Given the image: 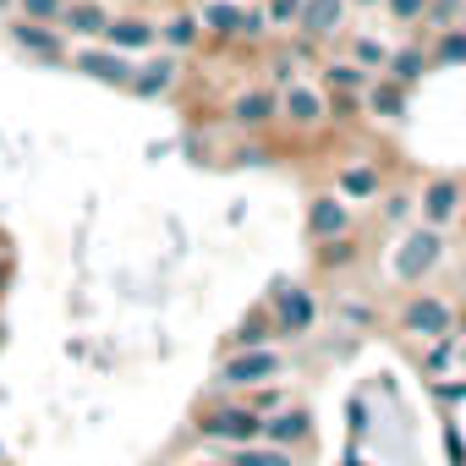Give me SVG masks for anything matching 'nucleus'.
I'll list each match as a JSON object with an SVG mask.
<instances>
[{
    "mask_svg": "<svg viewBox=\"0 0 466 466\" xmlns=\"http://www.w3.org/2000/svg\"><path fill=\"white\" fill-rule=\"evenodd\" d=\"M198 433L214 439V444L242 450V444H258V439H264V417H258L248 400H219V406L198 411Z\"/></svg>",
    "mask_w": 466,
    "mask_h": 466,
    "instance_id": "f257e3e1",
    "label": "nucleus"
},
{
    "mask_svg": "<svg viewBox=\"0 0 466 466\" xmlns=\"http://www.w3.org/2000/svg\"><path fill=\"white\" fill-rule=\"evenodd\" d=\"M203 39H219V45H248V39H264L269 17L242 6V0H203Z\"/></svg>",
    "mask_w": 466,
    "mask_h": 466,
    "instance_id": "f03ea898",
    "label": "nucleus"
},
{
    "mask_svg": "<svg viewBox=\"0 0 466 466\" xmlns=\"http://www.w3.org/2000/svg\"><path fill=\"white\" fill-rule=\"evenodd\" d=\"M439 258H444V230H433V225L417 219L400 237V248H395V280L400 286H422V275H433Z\"/></svg>",
    "mask_w": 466,
    "mask_h": 466,
    "instance_id": "7ed1b4c3",
    "label": "nucleus"
},
{
    "mask_svg": "<svg viewBox=\"0 0 466 466\" xmlns=\"http://www.w3.org/2000/svg\"><path fill=\"white\" fill-rule=\"evenodd\" d=\"M286 373V357L275 351V346H248V351H230L225 362H219V384L225 390H258V384H275Z\"/></svg>",
    "mask_w": 466,
    "mask_h": 466,
    "instance_id": "20e7f679",
    "label": "nucleus"
},
{
    "mask_svg": "<svg viewBox=\"0 0 466 466\" xmlns=\"http://www.w3.org/2000/svg\"><path fill=\"white\" fill-rule=\"evenodd\" d=\"M280 121L291 127V132H319L324 121H335V110H329V94L324 88H313V83H286L280 88Z\"/></svg>",
    "mask_w": 466,
    "mask_h": 466,
    "instance_id": "39448f33",
    "label": "nucleus"
},
{
    "mask_svg": "<svg viewBox=\"0 0 466 466\" xmlns=\"http://www.w3.org/2000/svg\"><path fill=\"white\" fill-rule=\"evenodd\" d=\"M400 329L406 335H422V340H444V335H455V308L444 297H433V291H417L400 308Z\"/></svg>",
    "mask_w": 466,
    "mask_h": 466,
    "instance_id": "423d86ee",
    "label": "nucleus"
},
{
    "mask_svg": "<svg viewBox=\"0 0 466 466\" xmlns=\"http://www.w3.org/2000/svg\"><path fill=\"white\" fill-rule=\"evenodd\" d=\"M230 127H242V132H269L280 121V88L275 83H258V88H242L237 99H230Z\"/></svg>",
    "mask_w": 466,
    "mask_h": 466,
    "instance_id": "0eeeda50",
    "label": "nucleus"
},
{
    "mask_svg": "<svg viewBox=\"0 0 466 466\" xmlns=\"http://www.w3.org/2000/svg\"><path fill=\"white\" fill-rule=\"evenodd\" d=\"M72 72H83V77H94V83H105V88H132V56H121V50H110V45H94V50H77L72 56Z\"/></svg>",
    "mask_w": 466,
    "mask_h": 466,
    "instance_id": "6e6552de",
    "label": "nucleus"
},
{
    "mask_svg": "<svg viewBox=\"0 0 466 466\" xmlns=\"http://www.w3.org/2000/svg\"><path fill=\"white\" fill-rule=\"evenodd\" d=\"M417 219L433 225V230L455 225V219H461V176H433V181L417 192Z\"/></svg>",
    "mask_w": 466,
    "mask_h": 466,
    "instance_id": "1a4fd4ad",
    "label": "nucleus"
},
{
    "mask_svg": "<svg viewBox=\"0 0 466 466\" xmlns=\"http://www.w3.org/2000/svg\"><path fill=\"white\" fill-rule=\"evenodd\" d=\"M351 230V203L340 192H313L308 203V242H335Z\"/></svg>",
    "mask_w": 466,
    "mask_h": 466,
    "instance_id": "9d476101",
    "label": "nucleus"
},
{
    "mask_svg": "<svg viewBox=\"0 0 466 466\" xmlns=\"http://www.w3.org/2000/svg\"><path fill=\"white\" fill-rule=\"evenodd\" d=\"M346 6H351V0H308L302 17H297V34H302L308 45L340 39V34H346Z\"/></svg>",
    "mask_w": 466,
    "mask_h": 466,
    "instance_id": "9b49d317",
    "label": "nucleus"
},
{
    "mask_svg": "<svg viewBox=\"0 0 466 466\" xmlns=\"http://www.w3.org/2000/svg\"><path fill=\"white\" fill-rule=\"evenodd\" d=\"M105 45H110V50H121V56H143V50H154V45H159V23H154V17H143V12L110 17Z\"/></svg>",
    "mask_w": 466,
    "mask_h": 466,
    "instance_id": "f8f14e48",
    "label": "nucleus"
},
{
    "mask_svg": "<svg viewBox=\"0 0 466 466\" xmlns=\"http://www.w3.org/2000/svg\"><path fill=\"white\" fill-rule=\"evenodd\" d=\"M269 308H275V329H280V335H308V329H313V319H319V302H313L302 286L280 291Z\"/></svg>",
    "mask_w": 466,
    "mask_h": 466,
    "instance_id": "ddd939ff",
    "label": "nucleus"
},
{
    "mask_svg": "<svg viewBox=\"0 0 466 466\" xmlns=\"http://www.w3.org/2000/svg\"><path fill=\"white\" fill-rule=\"evenodd\" d=\"M12 39H17V50H28V56H39V61H61V56H66V34L50 28V23L17 17V23H12Z\"/></svg>",
    "mask_w": 466,
    "mask_h": 466,
    "instance_id": "4468645a",
    "label": "nucleus"
},
{
    "mask_svg": "<svg viewBox=\"0 0 466 466\" xmlns=\"http://www.w3.org/2000/svg\"><path fill=\"white\" fill-rule=\"evenodd\" d=\"M176 77H181V56H154V61H143L137 72H132V94L137 99H159V94H170L176 88Z\"/></svg>",
    "mask_w": 466,
    "mask_h": 466,
    "instance_id": "2eb2a0df",
    "label": "nucleus"
},
{
    "mask_svg": "<svg viewBox=\"0 0 466 466\" xmlns=\"http://www.w3.org/2000/svg\"><path fill=\"white\" fill-rule=\"evenodd\" d=\"M368 83H373V72H362L351 56H346V61H324V66H319V88H324V94H335V99H362V94H368Z\"/></svg>",
    "mask_w": 466,
    "mask_h": 466,
    "instance_id": "dca6fc26",
    "label": "nucleus"
},
{
    "mask_svg": "<svg viewBox=\"0 0 466 466\" xmlns=\"http://www.w3.org/2000/svg\"><path fill=\"white\" fill-rule=\"evenodd\" d=\"M308 433H313V417H308L302 406H280V411L264 417V444L297 450V444H308Z\"/></svg>",
    "mask_w": 466,
    "mask_h": 466,
    "instance_id": "f3484780",
    "label": "nucleus"
},
{
    "mask_svg": "<svg viewBox=\"0 0 466 466\" xmlns=\"http://www.w3.org/2000/svg\"><path fill=\"white\" fill-rule=\"evenodd\" d=\"M159 45H165L170 56H192V50L203 45V17H198L192 6H181V12H170V17L159 23Z\"/></svg>",
    "mask_w": 466,
    "mask_h": 466,
    "instance_id": "a211bd4d",
    "label": "nucleus"
},
{
    "mask_svg": "<svg viewBox=\"0 0 466 466\" xmlns=\"http://www.w3.org/2000/svg\"><path fill=\"white\" fill-rule=\"evenodd\" d=\"M110 28V12L99 0H66L61 6V34H77V39H105Z\"/></svg>",
    "mask_w": 466,
    "mask_h": 466,
    "instance_id": "6ab92c4d",
    "label": "nucleus"
},
{
    "mask_svg": "<svg viewBox=\"0 0 466 466\" xmlns=\"http://www.w3.org/2000/svg\"><path fill=\"white\" fill-rule=\"evenodd\" d=\"M428 66H433V56H428V45H422V39H411V45H400V50H390V66H384V77H395L400 88H417Z\"/></svg>",
    "mask_w": 466,
    "mask_h": 466,
    "instance_id": "aec40b11",
    "label": "nucleus"
},
{
    "mask_svg": "<svg viewBox=\"0 0 466 466\" xmlns=\"http://www.w3.org/2000/svg\"><path fill=\"white\" fill-rule=\"evenodd\" d=\"M379 187H384V170H379V159H373V165H346V170H335V192H340L346 203L379 198Z\"/></svg>",
    "mask_w": 466,
    "mask_h": 466,
    "instance_id": "412c9836",
    "label": "nucleus"
},
{
    "mask_svg": "<svg viewBox=\"0 0 466 466\" xmlns=\"http://www.w3.org/2000/svg\"><path fill=\"white\" fill-rule=\"evenodd\" d=\"M406 94H411V88H400L395 77H373L368 94H362V105H368L379 121H400V116H406Z\"/></svg>",
    "mask_w": 466,
    "mask_h": 466,
    "instance_id": "4be33fe9",
    "label": "nucleus"
},
{
    "mask_svg": "<svg viewBox=\"0 0 466 466\" xmlns=\"http://www.w3.org/2000/svg\"><path fill=\"white\" fill-rule=\"evenodd\" d=\"M362 258V248H357V237L346 230V237H335V242H319V269L324 275H340V269H351Z\"/></svg>",
    "mask_w": 466,
    "mask_h": 466,
    "instance_id": "5701e85b",
    "label": "nucleus"
},
{
    "mask_svg": "<svg viewBox=\"0 0 466 466\" xmlns=\"http://www.w3.org/2000/svg\"><path fill=\"white\" fill-rule=\"evenodd\" d=\"M280 329H275V308H258L253 319H242L237 324V335H230V340H237V351H248V346H269Z\"/></svg>",
    "mask_w": 466,
    "mask_h": 466,
    "instance_id": "b1692460",
    "label": "nucleus"
},
{
    "mask_svg": "<svg viewBox=\"0 0 466 466\" xmlns=\"http://www.w3.org/2000/svg\"><path fill=\"white\" fill-rule=\"evenodd\" d=\"M230 461L237 466H297V450H280V444H242V450H230Z\"/></svg>",
    "mask_w": 466,
    "mask_h": 466,
    "instance_id": "393cba45",
    "label": "nucleus"
},
{
    "mask_svg": "<svg viewBox=\"0 0 466 466\" xmlns=\"http://www.w3.org/2000/svg\"><path fill=\"white\" fill-rule=\"evenodd\" d=\"M433 66H455V61H466V28L455 23V28H439V39H433Z\"/></svg>",
    "mask_w": 466,
    "mask_h": 466,
    "instance_id": "a878e982",
    "label": "nucleus"
},
{
    "mask_svg": "<svg viewBox=\"0 0 466 466\" xmlns=\"http://www.w3.org/2000/svg\"><path fill=\"white\" fill-rule=\"evenodd\" d=\"M351 61H357L362 72H384V66H390V50H384L373 34H351Z\"/></svg>",
    "mask_w": 466,
    "mask_h": 466,
    "instance_id": "bb28decb",
    "label": "nucleus"
},
{
    "mask_svg": "<svg viewBox=\"0 0 466 466\" xmlns=\"http://www.w3.org/2000/svg\"><path fill=\"white\" fill-rule=\"evenodd\" d=\"M411 214H417V192H406V187L384 192V208H379V219H384V225H406Z\"/></svg>",
    "mask_w": 466,
    "mask_h": 466,
    "instance_id": "cd10ccee",
    "label": "nucleus"
},
{
    "mask_svg": "<svg viewBox=\"0 0 466 466\" xmlns=\"http://www.w3.org/2000/svg\"><path fill=\"white\" fill-rule=\"evenodd\" d=\"M384 12H390L400 28H422V23H428V0H384Z\"/></svg>",
    "mask_w": 466,
    "mask_h": 466,
    "instance_id": "c85d7f7f",
    "label": "nucleus"
},
{
    "mask_svg": "<svg viewBox=\"0 0 466 466\" xmlns=\"http://www.w3.org/2000/svg\"><path fill=\"white\" fill-rule=\"evenodd\" d=\"M466 12V0H428V28H455V17Z\"/></svg>",
    "mask_w": 466,
    "mask_h": 466,
    "instance_id": "c756f323",
    "label": "nucleus"
},
{
    "mask_svg": "<svg viewBox=\"0 0 466 466\" xmlns=\"http://www.w3.org/2000/svg\"><path fill=\"white\" fill-rule=\"evenodd\" d=\"M302 6H308V0H269V6H264V17H269V28H297Z\"/></svg>",
    "mask_w": 466,
    "mask_h": 466,
    "instance_id": "7c9ffc66",
    "label": "nucleus"
},
{
    "mask_svg": "<svg viewBox=\"0 0 466 466\" xmlns=\"http://www.w3.org/2000/svg\"><path fill=\"white\" fill-rule=\"evenodd\" d=\"M61 6H66V0H17V12L28 23H61Z\"/></svg>",
    "mask_w": 466,
    "mask_h": 466,
    "instance_id": "2f4dec72",
    "label": "nucleus"
},
{
    "mask_svg": "<svg viewBox=\"0 0 466 466\" xmlns=\"http://www.w3.org/2000/svg\"><path fill=\"white\" fill-rule=\"evenodd\" d=\"M433 395H439L444 406H455V400H466V379H455V384H433Z\"/></svg>",
    "mask_w": 466,
    "mask_h": 466,
    "instance_id": "473e14b6",
    "label": "nucleus"
},
{
    "mask_svg": "<svg viewBox=\"0 0 466 466\" xmlns=\"http://www.w3.org/2000/svg\"><path fill=\"white\" fill-rule=\"evenodd\" d=\"M351 6H362V12H373V6H384V0H351Z\"/></svg>",
    "mask_w": 466,
    "mask_h": 466,
    "instance_id": "72a5a7b5",
    "label": "nucleus"
},
{
    "mask_svg": "<svg viewBox=\"0 0 466 466\" xmlns=\"http://www.w3.org/2000/svg\"><path fill=\"white\" fill-rule=\"evenodd\" d=\"M461 219H466V181H461Z\"/></svg>",
    "mask_w": 466,
    "mask_h": 466,
    "instance_id": "f704fd0d",
    "label": "nucleus"
},
{
    "mask_svg": "<svg viewBox=\"0 0 466 466\" xmlns=\"http://www.w3.org/2000/svg\"><path fill=\"white\" fill-rule=\"evenodd\" d=\"M461 368H466V335H461Z\"/></svg>",
    "mask_w": 466,
    "mask_h": 466,
    "instance_id": "c9c22d12",
    "label": "nucleus"
},
{
    "mask_svg": "<svg viewBox=\"0 0 466 466\" xmlns=\"http://www.w3.org/2000/svg\"><path fill=\"white\" fill-rule=\"evenodd\" d=\"M0 286H6V264H0Z\"/></svg>",
    "mask_w": 466,
    "mask_h": 466,
    "instance_id": "e433bc0d",
    "label": "nucleus"
},
{
    "mask_svg": "<svg viewBox=\"0 0 466 466\" xmlns=\"http://www.w3.org/2000/svg\"><path fill=\"white\" fill-rule=\"evenodd\" d=\"M0 6H17V0H0Z\"/></svg>",
    "mask_w": 466,
    "mask_h": 466,
    "instance_id": "4c0bfd02",
    "label": "nucleus"
},
{
    "mask_svg": "<svg viewBox=\"0 0 466 466\" xmlns=\"http://www.w3.org/2000/svg\"><path fill=\"white\" fill-rule=\"evenodd\" d=\"M198 466H214V461H198Z\"/></svg>",
    "mask_w": 466,
    "mask_h": 466,
    "instance_id": "58836bf2",
    "label": "nucleus"
},
{
    "mask_svg": "<svg viewBox=\"0 0 466 466\" xmlns=\"http://www.w3.org/2000/svg\"><path fill=\"white\" fill-rule=\"evenodd\" d=\"M225 466H237V461H225Z\"/></svg>",
    "mask_w": 466,
    "mask_h": 466,
    "instance_id": "ea45409f",
    "label": "nucleus"
}]
</instances>
